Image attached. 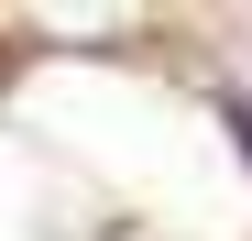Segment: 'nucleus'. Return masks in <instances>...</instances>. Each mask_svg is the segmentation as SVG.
<instances>
[{
	"label": "nucleus",
	"mask_w": 252,
	"mask_h": 241,
	"mask_svg": "<svg viewBox=\"0 0 252 241\" xmlns=\"http://www.w3.org/2000/svg\"><path fill=\"white\" fill-rule=\"evenodd\" d=\"M230 132H241V143H252V99H230Z\"/></svg>",
	"instance_id": "1"
}]
</instances>
